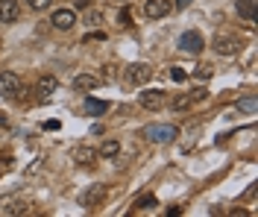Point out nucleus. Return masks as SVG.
<instances>
[{
  "instance_id": "17",
  "label": "nucleus",
  "mask_w": 258,
  "mask_h": 217,
  "mask_svg": "<svg viewBox=\"0 0 258 217\" xmlns=\"http://www.w3.org/2000/svg\"><path fill=\"white\" fill-rule=\"evenodd\" d=\"M194 77H200V80H211L214 77V65H200L194 70Z\"/></svg>"
},
{
  "instance_id": "10",
  "label": "nucleus",
  "mask_w": 258,
  "mask_h": 217,
  "mask_svg": "<svg viewBox=\"0 0 258 217\" xmlns=\"http://www.w3.org/2000/svg\"><path fill=\"white\" fill-rule=\"evenodd\" d=\"M56 77H41L38 80V85H35V97H38V103H47L50 97H53V91H56Z\"/></svg>"
},
{
  "instance_id": "28",
  "label": "nucleus",
  "mask_w": 258,
  "mask_h": 217,
  "mask_svg": "<svg viewBox=\"0 0 258 217\" xmlns=\"http://www.w3.org/2000/svg\"><path fill=\"white\" fill-rule=\"evenodd\" d=\"M117 24H120V27H126V24H129V12H126V9L117 15Z\"/></svg>"
},
{
  "instance_id": "25",
  "label": "nucleus",
  "mask_w": 258,
  "mask_h": 217,
  "mask_svg": "<svg viewBox=\"0 0 258 217\" xmlns=\"http://www.w3.org/2000/svg\"><path fill=\"white\" fill-rule=\"evenodd\" d=\"M103 77H106V80H114V77H117V65H106L103 67Z\"/></svg>"
},
{
  "instance_id": "29",
  "label": "nucleus",
  "mask_w": 258,
  "mask_h": 217,
  "mask_svg": "<svg viewBox=\"0 0 258 217\" xmlns=\"http://www.w3.org/2000/svg\"><path fill=\"white\" fill-rule=\"evenodd\" d=\"M176 6L179 9H185V6H191V0H176Z\"/></svg>"
},
{
  "instance_id": "30",
  "label": "nucleus",
  "mask_w": 258,
  "mask_h": 217,
  "mask_svg": "<svg viewBox=\"0 0 258 217\" xmlns=\"http://www.w3.org/2000/svg\"><path fill=\"white\" fill-rule=\"evenodd\" d=\"M0 126H9V117L6 115H0Z\"/></svg>"
},
{
  "instance_id": "14",
  "label": "nucleus",
  "mask_w": 258,
  "mask_h": 217,
  "mask_svg": "<svg viewBox=\"0 0 258 217\" xmlns=\"http://www.w3.org/2000/svg\"><path fill=\"white\" fill-rule=\"evenodd\" d=\"M97 159V150H91V147H77L74 150V162L77 165H91Z\"/></svg>"
},
{
  "instance_id": "18",
  "label": "nucleus",
  "mask_w": 258,
  "mask_h": 217,
  "mask_svg": "<svg viewBox=\"0 0 258 217\" xmlns=\"http://www.w3.org/2000/svg\"><path fill=\"white\" fill-rule=\"evenodd\" d=\"M173 109H176V112H188V109H191V97H188V94L176 97V100H173Z\"/></svg>"
},
{
  "instance_id": "12",
  "label": "nucleus",
  "mask_w": 258,
  "mask_h": 217,
  "mask_svg": "<svg viewBox=\"0 0 258 217\" xmlns=\"http://www.w3.org/2000/svg\"><path fill=\"white\" fill-rule=\"evenodd\" d=\"M109 112V100H97V97H88L85 106H82V115H91V117H100Z\"/></svg>"
},
{
  "instance_id": "22",
  "label": "nucleus",
  "mask_w": 258,
  "mask_h": 217,
  "mask_svg": "<svg viewBox=\"0 0 258 217\" xmlns=\"http://www.w3.org/2000/svg\"><path fill=\"white\" fill-rule=\"evenodd\" d=\"M82 41H85V44H94V41H106V35H103L100 30H97V33H88L85 38H82Z\"/></svg>"
},
{
  "instance_id": "20",
  "label": "nucleus",
  "mask_w": 258,
  "mask_h": 217,
  "mask_svg": "<svg viewBox=\"0 0 258 217\" xmlns=\"http://www.w3.org/2000/svg\"><path fill=\"white\" fill-rule=\"evenodd\" d=\"M170 80H173V83H185V80H188V74H185L182 67H170Z\"/></svg>"
},
{
  "instance_id": "3",
  "label": "nucleus",
  "mask_w": 258,
  "mask_h": 217,
  "mask_svg": "<svg viewBox=\"0 0 258 217\" xmlns=\"http://www.w3.org/2000/svg\"><path fill=\"white\" fill-rule=\"evenodd\" d=\"M203 47H206V41H203V35L197 33V30H188V33H182V38H179V50L182 53H203Z\"/></svg>"
},
{
  "instance_id": "27",
  "label": "nucleus",
  "mask_w": 258,
  "mask_h": 217,
  "mask_svg": "<svg viewBox=\"0 0 258 217\" xmlns=\"http://www.w3.org/2000/svg\"><path fill=\"white\" fill-rule=\"evenodd\" d=\"M41 165H44V162H41V159H35V162L30 165V170H27V173H38V170H41Z\"/></svg>"
},
{
  "instance_id": "16",
  "label": "nucleus",
  "mask_w": 258,
  "mask_h": 217,
  "mask_svg": "<svg viewBox=\"0 0 258 217\" xmlns=\"http://www.w3.org/2000/svg\"><path fill=\"white\" fill-rule=\"evenodd\" d=\"M117 153H120V144H117V141H106V144L100 147V156H103V159H114Z\"/></svg>"
},
{
  "instance_id": "24",
  "label": "nucleus",
  "mask_w": 258,
  "mask_h": 217,
  "mask_svg": "<svg viewBox=\"0 0 258 217\" xmlns=\"http://www.w3.org/2000/svg\"><path fill=\"white\" fill-rule=\"evenodd\" d=\"M188 97H191V103L194 100H206V97H209V91H206V88H197V91H191Z\"/></svg>"
},
{
  "instance_id": "1",
  "label": "nucleus",
  "mask_w": 258,
  "mask_h": 217,
  "mask_svg": "<svg viewBox=\"0 0 258 217\" xmlns=\"http://www.w3.org/2000/svg\"><path fill=\"white\" fill-rule=\"evenodd\" d=\"M147 141H153V144H170L173 138L179 135V129L173 123H147L144 129H141Z\"/></svg>"
},
{
  "instance_id": "5",
  "label": "nucleus",
  "mask_w": 258,
  "mask_h": 217,
  "mask_svg": "<svg viewBox=\"0 0 258 217\" xmlns=\"http://www.w3.org/2000/svg\"><path fill=\"white\" fill-rule=\"evenodd\" d=\"M123 77H126L129 85H147L150 77H153V70H150V65H126Z\"/></svg>"
},
{
  "instance_id": "8",
  "label": "nucleus",
  "mask_w": 258,
  "mask_h": 217,
  "mask_svg": "<svg viewBox=\"0 0 258 217\" xmlns=\"http://www.w3.org/2000/svg\"><path fill=\"white\" fill-rule=\"evenodd\" d=\"M50 21H53V27H56V30H74V24H77L80 18H77L74 9H56Z\"/></svg>"
},
{
  "instance_id": "11",
  "label": "nucleus",
  "mask_w": 258,
  "mask_h": 217,
  "mask_svg": "<svg viewBox=\"0 0 258 217\" xmlns=\"http://www.w3.org/2000/svg\"><path fill=\"white\" fill-rule=\"evenodd\" d=\"M18 15H21V6L15 0H0V21L3 24H15Z\"/></svg>"
},
{
  "instance_id": "21",
  "label": "nucleus",
  "mask_w": 258,
  "mask_h": 217,
  "mask_svg": "<svg viewBox=\"0 0 258 217\" xmlns=\"http://www.w3.org/2000/svg\"><path fill=\"white\" fill-rule=\"evenodd\" d=\"M238 109H241V112H255V100H252V97H246V100H238Z\"/></svg>"
},
{
  "instance_id": "26",
  "label": "nucleus",
  "mask_w": 258,
  "mask_h": 217,
  "mask_svg": "<svg viewBox=\"0 0 258 217\" xmlns=\"http://www.w3.org/2000/svg\"><path fill=\"white\" fill-rule=\"evenodd\" d=\"M85 24H91V27H94V24H100V12H88V18H85Z\"/></svg>"
},
{
  "instance_id": "19",
  "label": "nucleus",
  "mask_w": 258,
  "mask_h": 217,
  "mask_svg": "<svg viewBox=\"0 0 258 217\" xmlns=\"http://www.w3.org/2000/svg\"><path fill=\"white\" fill-rule=\"evenodd\" d=\"M138 208H156V197L153 194H147V197H138V202H135Z\"/></svg>"
},
{
  "instance_id": "13",
  "label": "nucleus",
  "mask_w": 258,
  "mask_h": 217,
  "mask_svg": "<svg viewBox=\"0 0 258 217\" xmlns=\"http://www.w3.org/2000/svg\"><path fill=\"white\" fill-rule=\"evenodd\" d=\"M97 85H100V80L91 77V74H80V77H74V91H91V88H97Z\"/></svg>"
},
{
  "instance_id": "2",
  "label": "nucleus",
  "mask_w": 258,
  "mask_h": 217,
  "mask_svg": "<svg viewBox=\"0 0 258 217\" xmlns=\"http://www.w3.org/2000/svg\"><path fill=\"white\" fill-rule=\"evenodd\" d=\"M138 103L144 106L147 112H159L161 106L167 103V94H164V91H159V88H144V91L138 94Z\"/></svg>"
},
{
  "instance_id": "4",
  "label": "nucleus",
  "mask_w": 258,
  "mask_h": 217,
  "mask_svg": "<svg viewBox=\"0 0 258 217\" xmlns=\"http://www.w3.org/2000/svg\"><path fill=\"white\" fill-rule=\"evenodd\" d=\"M24 85H21V77L12 74V70H3L0 74V97H18V91H21Z\"/></svg>"
},
{
  "instance_id": "6",
  "label": "nucleus",
  "mask_w": 258,
  "mask_h": 217,
  "mask_svg": "<svg viewBox=\"0 0 258 217\" xmlns=\"http://www.w3.org/2000/svg\"><path fill=\"white\" fill-rule=\"evenodd\" d=\"M170 9H173V3H170V0H147V3H144V15L153 18V21L167 18V15H170Z\"/></svg>"
},
{
  "instance_id": "15",
  "label": "nucleus",
  "mask_w": 258,
  "mask_h": 217,
  "mask_svg": "<svg viewBox=\"0 0 258 217\" xmlns=\"http://www.w3.org/2000/svg\"><path fill=\"white\" fill-rule=\"evenodd\" d=\"M238 15L252 21L255 18V0H238Z\"/></svg>"
},
{
  "instance_id": "7",
  "label": "nucleus",
  "mask_w": 258,
  "mask_h": 217,
  "mask_svg": "<svg viewBox=\"0 0 258 217\" xmlns=\"http://www.w3.org/2000/svg\"><path fill=\"white\" fill-rule=\"evenodd\" d=\"M214 53H220V56H235V53H241V41H238L235 35H220V38H214Z\"/></svg>"
},
{
  "instance_id": "23",
  "label": "nucleus",
  "mask_w": 258,
  "mask_h": 217,
  "mask_svg": "<svg viewBox=\"0 0 258 217\" xmlns=\"http://www.w3.org/2000/svg\"><path fill=\"white\" fill-rule=\"evenodd\" d=\"M30 3V9H35V12H41V9H47L50 0H27Z\"/></svg>"
},
{
  "instance_id": "9",
  "label": "nucleus",
  "mask_w": 258,
  "mask_h": 217,
  "mask_svg": "<svg viewBox=\"0 0 258 217\" xmlns=\"http://www.w3.org/2000/svg\"><path fill=\"white\" fill-rule=\"evenodd\" d=\"M103 200H106V188H103V185H91V188L82 194V205H85V208H97V205H103Z\"/></svg>"
}]
</instances>
